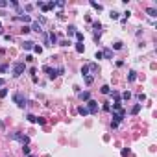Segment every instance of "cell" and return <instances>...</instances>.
I'll return each instance as SVG.
<instances>
[{"label":"cell","instance_id":"30","mask_svg":"<svg viewBox=\"0 0 157 157\" xmlns=\"http://www.w3.org/2000/svg\"><path fill=\"white\" fill-rule=\"evenodd\" d=\"M33 52H35V54H41V52H43V48L37 44V46H33Z\"/></svg>","mask_w":157,"mask_h":157},{"label":"cell","instance_id":"7","mask_svg":"<svg viewBox=\"0 0 157 157\" xmlns=\"http://www.w3.org/2000/svg\"><path fill=\"white\" fill-rule=\"evenodd\" d=\"M102 56L105 57V59H113V50H111V48H105V50L102 52Z\"/></svg>","mask_w":157,"mask_h":157},{"label":"cell","instance_id":"22","mask_svg":"<svg viewBox=\"0 0 157 157\" xmlns=\"http://www.w3.org/2000/svg\"><path fill=\"white\" fill-rule=\"evenodd\" d=\"M7 96V89L4 87V89H0V98H6Z\"/></svg>","mask_w":157,"mask_h":157},{"label":"cell","instance_id":"5","mask_svg":"<svg viewBox=\"0 0 157 157\" xmlns=\"http://www.w3.org/2000/svg\"><path fill=\"white\" fill-rule=\"evenodd\" d=\"M87 111H89V113H96V111H98V104L94 100H89L87 102Z\"/></svg>","mask_w":157,"mask_h":157},{"label":"cell","instance_id":"25","mask_svg":"<svg viewBox=\"0 0 157 157\" xmlns=\"http://www.w3.org/2000/svg\"><path fill=\"white\" fill-rule=\"evenodd\" d=\"M76 39H78V43H81V41H83V33H79V31H76Z\"/></svg>","mask_w":157,"mask_h":157},{"label":"cell","instance_id":"4","mask_svg":"<svg viewBox=\"0 0 157 157\" xmlns=\"http://www.w3.org/2000/svg\"><path fill=\"white\" fill-rule=\"evenodd\" d=\"M124 116H126V113H124V109H118L116 113H113V118H115L113 122H116V124H118V122H122V120H124Z\"/></svg>","mask_w":157,"mask_h":157},{"label":"cell","instance_id":"10","mask_svg":"<svg viewBox=\"0 0 157 157\" xmlns=\"http://www.w3.org/2000/svg\"><path fill=\"white\" fill-rule=\"evenodd\" d=\"M93 26H94V31H96V33H98V35H100V30H102V24L98 21L96 22H93Z\"/></svg>","mask_w":157,"mask_h":157},{"label":"cell","instance_id":"19","mask_svg":"<svg viewBox=\"0 0 157 157\" xmlns=\"http://www.w3.org/2000/svg\"><path fill=\"white\" fill-rule=\"evenodd\" d=\"M122 46H124V44H122L120 41H116V43L113 44V50H122Z\"/></svg>","mask_w":157,"mask_h":157},{"label":"cell","instance_id":"16","mask_svg":"<svg viewBox=\"0 0 157 157\" xmlns=\"http://www.w3.org/2000/svg\"><path fill=\"white\" fill-rule=\"evenodd\" d=\"M48 37H50V43L52 44H57V35H56V33H50Z\"/></svg>","mask_w":157,"mask_h":157},{"label":"cell","instance_id":"1","mask_svg":"<svg viewBox=\"0 0 157 157\" xmlns=\"http://www.w3.org/2000/svg\"><path fill=\"white\" fill-rule=\"evenodd\" d=\"M13 102L21 107V109H24V107L28 105V102H26V98L22 96V93H15V94H13Z\"/></svg>","mask_w":157,"mask_h":157},{"label":"cell","instance_id":"34","mask_svg":"<svg viewBox=\"0 0 157 157\" xmlns=\"http://www.w3.org/2000/svg\"><path fill=\"white\" fill-rule=\"evenodd\" d=\"M7 70V65H0V72H6Z\"/></svg>","mask_w":157,"mask_h":157},{"label":"cell","instance_id":"36","mask_svg":"<svg viewBox=\"0 0 157 157\" xmlns=\"http://www.w3.org/2000/svg\"><path fill=\"white\" fill-rule=\"evenodd\" d=\"M24 7H26V11H31V9H33V6H31V4H26Z\"/></svg>","mask_w":157,"mask_h":157},{"label":"cell","instance_id":"17","mask_svg":"<svg viewBox=\"0 0 157 157\" xmlns=\"http://www.w3.org/2000/svg\"><path fill=\"white\" fill-rule=\"evenodd\" d=\"M89 70H91V68H89V65H85V67L81 68V76H89Z\"/></svg>","mask_w":157,"mask_h":157},{"label":"cell","instance_id":"12","mask_svg":"<svg viewBox=\"0 0 157 157\" xmlns=\"http://www.w3.org/2000/svg\"><path fill=\"white\" fill-rule=\"evenodd\" d=\"M67 33H68V35H76V26H68V28H67Z\"/></svg>","mask_w":157,"mask_h":157},{"label":"cell","instance_id":"20","mask_svg":"<svg viewBox=\"0 0 157 157\" xmlns=\"http://www.w3.org/2000/svg\"><path fill=\"white\" fill-rule=\"evenodd\" d=\"M78 113H79V115H83V116H85V115H89V111H87V107H83V105H81V107H79V109H78Z\"/></svg>","mask_w":157,"mask_h":157},{"label":"cell","instance_id":"31","mask_svg":"<svg viewBox=\"0 0 157 157\" xmlns=\"http://www.w3.org/2000/svg\"><path fill=\"white\" fill-rule=\"evenodd\" d=\"M118 15H120V13H116V11H111V19H113V21H116V19H118Z\"/></svg>","mask_w":157,"mask_h":157},{"label":"cell","instance_id":"35","mask_svg":"<svg viewBox=\"0 0 157 157\" xmlns=\"http://www.w3.org/2000/svg\"><path fill=\"white\" fill-rule=\"evenodd\" d=\"M137 98H139V102H144V100H146V96H144V94H139Z\"/></svg>","mask_w":157,"mask_h":157},{"label":"cell","instance_id":"6","mask_svg":"<svg viewBox=\"0 0 157 157\" xmlns=\"http://www.w3.org/2000/svg\"><path fill=\"white\" fill-rule=\"evenodd\" d=\"M44 72L48 74V78H50V79H54V78L57 76V72L54 70V68H50V67H44Z\"/></svg>","mask_w":157,"mask_h":157},{"label":"cell","instance_id":"27","mask_svg":"<svg viewBox=\"0 0 157 157\" xmlns=\"http://www.w3.org/2000/svg\"><path fill=\"white\" fill-rule=\"evenodd\" d=\"M109 93H111V91H109V87H107V85L102 87V94H109Z\"/></svg>","mask_w":157,"mask_h":157},{"label":"cell","instance_id":"23","mask_svg":"<svg viewBox=\"0 0 157 157\" xmlns=\"http://www.w3.org/2000/svg\"><path fill=\"white\" fill-rule=\"evenodd\" d=\"M22 152H24V155H30V146H28V144L22 146Z\"/></svg>","mask_w":157,"mask_h":157},{"label":"cell","instance_id":"15","mask_svg":"<svg viewBox=\"0 0 157 157\" xmlns=\"http://www.w3.org/2000/svg\"><path fill=\"white\" fill-rule=\"evenodd\" d=\"M17 19H21L22 22H30V21H31V17H30V15H21V17H17Z\"/></svg>","mask_w":157,"mask_h":157},{"label":"cell","instance_id":"14","mask_svg":"<svg viewBox=\"0 0 157 157\" xmlns=\"http://www.w3.org/2000/svg\"><path fill=\"white\" fill-rule=\"evenodd\" d=\"M141 107H142V104H137V105H133V109H131V115H137L139 111H141Z\"/></svg>","mask_w":157,"mask_h":157},{"label":"cell","instance_id":"29","mask_svg":"<svg viewBox=\"0 0 157 157\" xmlns=\"http://www.w3.org/2000/svg\"><path fill=\"white\" fill-rule=\"evenodd\" d=\"M22 33H30V31H31V30H30V26H22V30H21Z\"/></svg>","mask_w":157,"mask_h":157},{"label":"cell","instance_id":"37","mask_svg":"<svg viewBox=\"0 0 157 157\" xmlns=\"http://www.w3.org/2000/svg\"><path fill=\"white\" fill-rule=\"evenodd\" d=\"M7 6V2H6V0H0V7H6Z\"/></svg>","mask_w":157,"mask_h":157},{"label":"cell","instance_id":"38","mask_svg":"<svg viewBox=\"0 0 157 157\" xmlns=\"http://www.w3.org/2000/svg\"><path fill=\"white\" fill-rule=\"evenodd\" d=\"M4 83H6V81H4V79L0 78V87H4Z\"/></svg>","mask_w":157,"mask_h":157},{"label":"cell","instance_id":"18","mask_svg":"<svg viewBox=\"0 0 157 157\" xmlns=\"http://www.w3.org/2000/svg\"><path fill=\"white\" fill-rule=\"evenodd\" d=\"M79 98H81V100H89V98H91V94L87 93V91H85V93H79Z\"/></svg>","mask_w":157,"mask_h":157},{"label":"cell","instance_id":"3","mask_svg":"<svg viewBox=\"0 0 157 157\" xmlns=\"http://www.w3.org/2000/svg\"><path fill=\"white\" fill-rule=\"evenodd\" d=\"M11 139H15V141H21V142H22V146L30 142V139H28V137L21 135V133H11Z\"/></svg>","mask_w":157,"mask_h":157},{"label":"cell","instance_id":"28","mask_svg":"<svg viewBox=\"0 0 157 157\" xmlns=\"http://www.w3.org/2000/svg\"><path fill=\"white\" fill-rule=\"evenodd\" d=\"M85 83L91 85V83H93V76H85Z\"/></svg>","mask_w":157,"mask_h":157},{"label":"cell","instance_id":"40","mask_svg":"<svg viewBox=\"0 0 157 157\" xmlns=\"http://www.w3.org/2000/svg\"><path fill=\"white\" fill-rule=\"evenodd\" d=\"M26 157H33V155H26Z\"/></svg>","mask_w":157,"mask_h":157},{"label":"cell","instance_id":"33","mask_svg":"<svg viewBox=\"0 0 157 157\" xmlns=\"http://www.w3.org/2000/svg\"><path fill=\"white\" fill-rule=\"evenodd\" d=\"M104 111H111V105H109V102H105V104H104Z\"/></svg>","mask_w":157,"mask_h":157},{"label":"cell","instance_id":"32","mask_svg":"<svg viewBox=\"0 0 157 157\" xmlns=\"http://www.w3.org/2000/svg\"><path fill=\"white\" fill-rule=\"evenodd\" d=\"M28 120L30 122H37V116L35 115H28Z\"/></svg>","mask_w":157,"mask_h":157},{"label":"cell","instance_id":"39","mask_svg":"<svg viewBox=\"0 0 157 157\" xmlns=\"http://www.w3.org/2000/svg\"><path fill=\"white\" fill-rule=\"evenodd\" d=\"M0 33H2V24H0Z\"/></svg>","mask_w":157,"mask_h":157},{"label":"cell","instance_id":"21","mask_svg":"<svg viewBox=\"0 0 157 157\" xmlns=\"http://www.w3.org/2000/svg\"><path fill=\"white\" fill-rule=\"evenodd\" d=\"M128 79H129V81H135V79H137V74L131 70V72H129V76H128Z\"/></svg>","mask_w":157,"mask_h":157},{"label":"cell","instance_id":"24","mask_svg":"<svg viewBox=\"0 0 157 157\" xmlns=\"http://www.w3.org/2000/svg\"><path fill=\"white\" fill-rule=\"evenodd\" d=\"M122 98H124V100L128 102V100H129V98H131V93H129V91H126V93L122 94Z\"/></svg>","mask_w":157,"mask_h":157},{"label":"cell","instance_id":"26","mask_svg":"<svg viewBox=\"0 0 157 157\" xmlns=\"http://www.w3.org/2000/svg\"><path fill=\"white\" fill-rule=\"evenodd\" d=\"M91 6H93L94 9H98V11H102V6H100V4H96V2H91Z\"/></svg>","mask_w":157,"mask_h":157},{"label":"cell","instance_id":"11","mask_svg":"<svg viewBox=\"0 0 157 157\" xmlns=\"http://www.w3.org/2000/svg\"><path fill=\"white\" fill-rule=\"evenodd\" d=\"M30 30H31V31H41V24H39V22H33Z\"/></svg>","mask_w":157,"mask_h":157},{"label":"cell","instance_id":"13","mask_svg":"<svg viewBox=\"0 0 157 157\" xmlns=\"http://www.w3.org/2000/svg\"><path fill=\"white\" fill-rule=\"evenodd\" d=\"M83 50H85V46L81 43H76V52H78V54H83Z\"/></svg>","mask_w":157,"mask_h":157},{"label":"cell","instance_id":"2","mask_svg":"<svg viewBox=\"0 0 157 157\" xmlns=\"http://www.w3.org/2000/svg\"><path fill=\"white\" fill-rule=\"evenodd\" d=\"M24 70H26V65H24V63H15V65H13V76H15V78L22 76V74H24Z\"/></svg>","mask_w":157,"mask_h":157},{"label":"cell","instance_id":"8","mask_svg":"<svg viewBox=\"0 0 157 157\" xmlns=\"http://www.w3.org/2000/svg\"><path fill=\"white\" fill-rule=\"evenodd\" d=\"M22 46H24V50H33L35 43H31V41H24V43H22Z\"/></svg>","mask_w":157,"mask_h":157},{"label":"cell","instance_id":"9","mask_svg":"<svg viewBox=\"0 0 157 157\" xmlns=\"http://www.w3.org/2000/svg\"><path fill=\"white\" fill-rule=\"evenodd\" d=\"M146 15H150V17H157V9H155V7H146Z\"/></svg>","mask_w":157,"mask_h":157}]
</instances>
